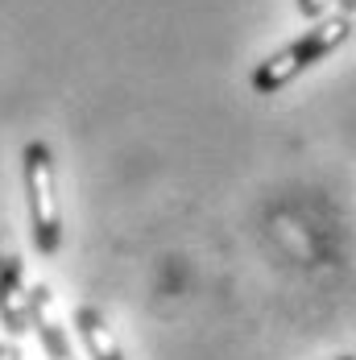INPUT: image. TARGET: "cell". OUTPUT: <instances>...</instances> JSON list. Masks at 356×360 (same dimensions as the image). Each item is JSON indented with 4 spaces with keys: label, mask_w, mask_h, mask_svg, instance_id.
Instances as JSON below:
<instances>
[{
    "label": "cell",
    "mask_w": 356,
    "mask_h": 360,
    "mask_svg": "<svg viewBox=\"0 0 356 360\" xmlns=\"http://www.w3.org/2000/svg\"><path fill=\"white\" fill-rule=\"evenodd\" d=\"M352 34V17L348 13H331V17H319L315 30H307L303 37H294L286 50L269 54L265 63H257L253 71V91L257 96H274L282 91L290 79H298L303 71H311L315 63H323L331 50H340Z\"/></svg>",
    "instance_id": "6da1fadb"
},
{
    "label": "cell",
    "mask_w": 356,
    "mask_h": 360,
    "mask_svg": "<svg viewBox=\"0 0 356 360\" xmlns=\"http://www.w3.org/2000/svg\"><path fill=\"white\" fill-rule=\"evenodd\" d=\"M75 327H79V335H83V344H87L91 360H125V348L116 344L112 327L104 323V315H100L96 307L83 302V307L75 311Z\"/></svg>",
    "instance_id": "5b68a950"
},
{
    "label": "cell",
    "mask_w": 356,
    "mask_h": 360,
    "mask_svg": "<svg viewBox=\"0 0 356 360\" xmlns=\"http://www.w3.org/2000/svg\"><path fill=\"white\" fill-rule=\"evenodd\" d=\"M336 8H340V13H348V17H352V13H356V0H336Z\"/></svg>",
    "instance_id": "ba28073f"
},
{
    "label": "cell",
    "mask_w": 356,
    "mask_h": 360,
    "mask_svg": "<svg viewBox=\"0 0 356 360\" xmlns=\"http://www.w3.org/2000/svg\"><path fill=\"white\" fill-rule=\"evenodd\" d=\"M30 331H37V340H42L50 360H75L71 340H67V331H63L58 315H54L50 286H30Z\"/></svg>",
    "instance_id": "277c9868"
},
{
    "label": "cell",
    "mask_w": 356,
    "mask_h": 360,
    "mask_svg": "<svg viewBox=\"0 0 356 360\" xmlns=\"http://www.w3.org/2000/svg\"><path fill=\"white\" fill-rule=\"evenodd\" d=\"M336 360H356V356H336Z\"/></svg>",
    "instance_id": "9c48e42d"
},
{
    "label": "cell",
    "mask_w": 356,
    "mask_h": 360,
    "mask_svg": "<svg viewBox=\"0 0 356 360\" xmlns=\"http://www.w3.org/2000/svg\"><path fill=\"white\" fill-rule=\"evenodd\" d=\"M336 0H298V13L303 17H311V21H319V17H327V8H331Z\"/></svg>",
    "instance_id": "8992f818"
},
{
    "label": "cell",
    "mask_w": 356,
    "mask_h": 360,
    "mask_svg": "<svg viewBox=\"0 0 356 360\" xmlns=\"http://www.w3.org/2000/svg\"><path fill=\"white\" fill-rule=\"evenodd\" d=\"M0 360H21V352L13 344H0Z\"/></svg>",
    "instance_id": "52a82bcc"
},
{
    "label": "cell",
    "mask_w": 356,
    "mask_h": 360,
    "mask_svg": "<svg viewBox=\"0 0 356 360\" xmlns=\"http://www.w3.org/2000/svg\"><path fill=\"white\" fill-rule=\"evenodd\" d=\"M0 323L8 335L30 331V290H25V269L13 240L0 232Z\"/></svg>",
    "instance_id": "3957f363"
},
{
    "label": "cell",
    "mask_w": 356,
    "mask_h": 360,
    "mask_svg": "<svg viewBox=\"0 0 356 360\" xmlns=\"http://www.w3.org/2000/svg\"><path fill=\"white\" fill-rule=\"evenodd\" d=\"M21 174H25V207L30 232L42 257H54L63 245V216H58V182H54V153L46 141H30L21 149Z\"/></svg>",
    "instance_id": "7a4b0ae2"
}]
</instances>
